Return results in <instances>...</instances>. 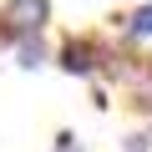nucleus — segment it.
Returning a JSON list of instances; mask_svg holds the SVG:
<instances>
[{"instance_id": "f257e3e1", "label": "nucleus", "mask_w": 152, "mask_h": 152, "mask_svg": "<svg viewBox=\"0 0 152 152\" xmlns=\"http://www.w3.org/2000/svg\"><path fill=\"white\" fill-rule=\"evenodd\" d=\"M117 66H112V76L137 96V107L142 112H152V61H142V56H112Z\"/></svg>"}, {"instance_id": "39448f33", "label": "nucleus", "mask_w": 152, "mask_h": 152, "mask_svg": "<svg viewBox=\"0 0 152 152\" xmlns=\"http://www.w3.org/2000/svg\"><path fill=\"white\" fill-rule=\"evenodd\" d=\"M132 36H152V5H142L132 15Z\"/></svg>"}, {"instance_id": "f03ea898", "label": "nucleus", "mask_w": 152, "mask_h": 152, "mask_svg": "<svg viewBox=\"0 0 152 152\" xmlns=\"http://www.w3.org/2000/svg\"><path fill=\"white\" fill-rule=\"evenodd\" d=\"M5 20V31L10 36H31V31H41L46 26V0H15V5L0 15Z\"/></svg>"}, {"instance_id": "20e7f679", "label": "nucleus", "mask_w": 152, "mask_h": 152, "mask_svg": "<svg viewBox=\"0 0 152 152\" xmlns=\"http://www.w3.org/2000/svg\"><path fill=\"white\" fill-rule=\"evenodd\" d=\"M41 61H46V51H41V41H26V46H20V66H26V71H36Z\"/></svg>"}, {"instance_id": "7ed1b4c3", "label": "nucleus", "mask_w": 152, "mask_h": 152, "mask_svg": "<svg viewBox=\"0 0 152 152\" xmlns=\"http://www.w3.org/2000/svg\"><path fill=\"white\" fill-rule=\"evenodd\" d=\"M61 66H66L71 76H86V71H96V51H91V41H71V46L61 51Z\"/></svg>"}]
</instances>
